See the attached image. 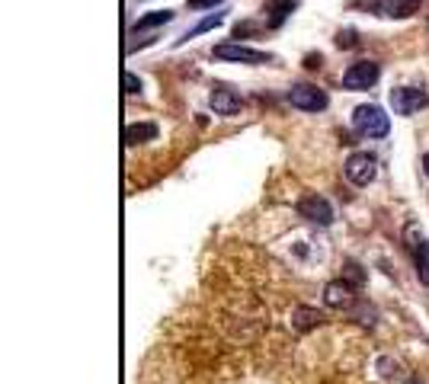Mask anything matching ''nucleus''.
<instances>
[{"mask_svg":"<svg viewBox=\"0 0 429 384\" xmlns=\"http://www.w3.org/2000/svg\"><path fill=\"white\" fill-rule=\"evenodd\" d=\"M353 125H356V131H359V135H365V138H384L388 131H391V122H388L384 109H381V106H375V103L356 106Z\"/></svg>","mask_w":429,"mask_h":384,"instance_id":"obj_1","label":"nucleus"},{"mask_svg":"<svg viewBox=\"0 0 429 384\" xmlns=\"http://www.w3.org/2000/svg\"><path fill=\"white\" fill-rule=\"evenodd\" d=\"M288 103L295 106V109H302V113H324L327 109V93L321 90V87H314V83H295L292 90H288Z\"/></svg>","mask_w":429,"mask_h":384,"instance_id":"obj_2","label":"nucleus"},{"mask_svg":"<svg viewBox=\"0 0 429 384\" xmlns=\"http://www.w3.org/2000/svg\"><path fill=\"white\" fill-rule=\"evenodd\" d=\"M343 170H346V180L353 183V186H369V183L378 176V160H375V154L356 151V154H349Z\"/></svg>","mask_w":429,"mask_h":384,"instance_id":"obj_3","label":"nucleus"},{"mask_svg":"<svg viewBox=\"0 0 429 384\" xmlns=\"http://www.w3.org/2000/svg\"><path fill=\"white\" fill-rule=\"evenodd\" d=\"M378 77H381V68L375 61H356L343 74V87L346 90H369V87H375Z\"/></svg>","mask_w":429,"mask_h":384,"instance_id":"obj_4","label":"nucleus"},{"mask_svg":"<svg viewBox=\"0 0 429 384\" xmlns=\"http://www.w3.org/2000/svg\"><path fill=\"white\" fill-rule=\"evenodd\" d=\"M211 55L221 61H237V64H269L272 55L266 52H256V48H247V45H234V42H225V45H215Z\"/></svg>","mask_w":429,"mask_h":384,"instance_id":"obj_5","label":"nucleus"},{"mask_svg":"<svg viewBox=\"0 0 429 384\" xmlns=\"http://www.w3.org/2000/svg\"><path fill=\"white\" fill-rule=\"evenodd\" d=\"M298 215H302V218H308L311 225H321V227L333 225V205L327 202L324 196H317V192L298 199Z\"/></svg>","mask_w":429,"mask_h":384,"instance_id":"obj_6","label":"nucleus"},{"mask_svg":"<svg viewBox=\"0 0 429 384\" xmlns=\"http://www.w3.org/2000/svg\"><path fill=\"white\" fill-rule=\"evenodd\" d=\"M391 106L398 115H414L420 109H426L429 97L423 90H416V87H398V90H391Z\"/></svg>","mask_w":429,"mask_h":384,"instance_id":"obj_7","label":"nucleus"},{"mask_svg":"<svg viewBox=\"0 0 429 384\" xmlns=\"http://www.w3.org/2000/svg\"><path fill=\"white\" fill-rule=\"evenodd\" d=\"M241 106H244V99L237 97L231 87H215V90H211V109L218 115H237Z\"/></svg>","mask_w":429,"mask_h":384,"instance_id":"obj_8","label":"nucleus"},{"mask_svg":"<svg viewBox=\"0 0 429 384\" xmlns=\"http://www.w3.org/2000/svg\"><path fill=\"white\" fill-rule=\"evenodd\" d=\"M410 253H414V263H416V276L429 288V243L423 237H416L414 227H410Z\"/></svg>","mask_w":429,"mask_h":384,"instance_id":"obj_9","label":"nucleus"},{"mask_svg":"<svg viewBox=\"0 0 429 384\" xmlns=\"http://www.w3.org/2000/svg\"><path fill=\"white\" fill-rule=\"evenodd\" d=\"M353 294H356V285H349L346 279H337L324 288V301L330 308H349L353 304Z\"/></svg>","mask_w":429,"mask_h":384,"instance_id":"obj_10","label":"nucleus"},{"mask_svg":"<svg viewBox=\"0 0 429 384\" xmlns=\"http://www.w3.org/2000/svg\"><path fill=\"white\" fill-rule=\"evenodd\" d=\"M174 20V10H151L148 16H141L135 26H132V32H141V29H154V26H164Z\"/></svg>","mask_w":429,"mask_h":384,"instance_id":"obj_11","label":"nucleus"},{"mask_svg":"<svg viewBox=\"0 0 429 384\" xmlns=\"http://www.w3.org/2000/svg\"><path fill=\"white\" fill-rule=\"evenodd\" d=\"M225 23V10H218V13H211V16H205L202 23H196L192 29L186 32V36L180 38V42H189V38H196V36H202V32H209V29H215V26H221Z\"/></svg>","mask_w":429,"mask_h":384,"instance_id":"obj_12","label":"nucleus"},{"mask_svg":"<svg viewBox=\"0 0 429 384\" xmlns=\"http://www.w3.org/2000/svg\"><path fill=\"white\" fill-rule=\"evenodd\" d=\"M157 138V125H128L125 128V144H141Z\"/></svg>","mask_w":429,"mask_h":384,"instance_id":"obj_13","label":"nucleus"},{"mask_svg":"<svg viewBox=\"0 0 429 384\" xmlns=\"http://www.w3.org/2000/svg\"><path fill=\"white\" fill-rule=\"evenodd\" d=\"M292 324L295 330H311V327L321 324V311H311V308H298L292 314Z\"/></svg>","mask_w":429,"mask_h":384,"instance_id":"obj_14","label":"nucleus"},{"mask_svg":"<svg viewBox=\"0 0 429 384\" xmlns=\"http://www.w3.org/2000/svg\"><path fill=\"white\" fill-rule=\"evenodd\" d=\"M416 10H420V0H391V3H388V13H391L394 20H400V16H414Z\"/></svg>","mask_w":429,"mask_h":384,"instance_id":"obj_15","label":"nucleus"},{"mask_svg":"<svg viewBox=\"0 0 429 384\" xmlns=\"http://www.w3.org/2000/svg\"><path fill=\"white\" fill-rule=\"evenodd\" d=\"M343 269H346V276H343V279H346L349 285H362V282H365V272L359 269V263H346Z\"/></svg>","mask_w":429,"mask_h":384,"instance_id":"obj_16","label":"nucleus"},{"mask_svg":"<svg viewBox=\"0 0 429 384\" xmlns=\"http://www.w3.org/2000/svg\"><path fill=\"white\" fill-rule=\"evenodd\" d=\"M122 87H125V93H141V80H138L132 71H125V74H122Z\"/></svg>","mask_w":429,"mask_h":384,"instance_id":"obj_17","label":"nucleus"},{"mask_svg":"<svg viewBox=\"0 0 429 384\" xmlns=\"http://www.w3.org/2000/svg\"><path fill=\"white\" fill-rule=\"evenodd\" d=\"M337 45L339 48H353L356 45V32L353 29H349V32H339V36H337Z\"/></svg>","mask_w":429,"mask_h":384,"instance_id":"obj_18","label":"nucleus"},{"mask_svg":"<svg viewBox=\"0 0 429 384\" xmlns=\"http://www.w3.org/2000/svg\"><path fill=\"white\" fill-rule=\"evenodd\" d=\"M215 3H221V0H189L192 10H205V7H215Z\"/></svg>","mask_w":429,"mask_h":384,"instance_id":"obj_19","label":"nucleus"},{"mask_svg":"<svg viewBox=\"0 0 429 384\" xmlns=\"http://www.w3.org/2000/svg\"><path fill=\"white\" fill-rule=\"evenodd\" d=\"M423 170H426V176H429V154L423 157Z\"/></svg>","mask_w":429,"mask_h":384,"instance_id":"obj_20","label":"nucleus"},{"mask_svg":"<svg viewBox=\"0 0 429 384\" xmlns=\"http://www.w3.org/2000/svg\"><path fill=\"white\" fill-rule=\"evenodd\" d=\"M407 384H423V381H416V378H414V381H407Z\"/></svg>","mask_w":429,"mask_h":384,"instance_id":"obj_21","label":"nucleus"}]
</instances>
